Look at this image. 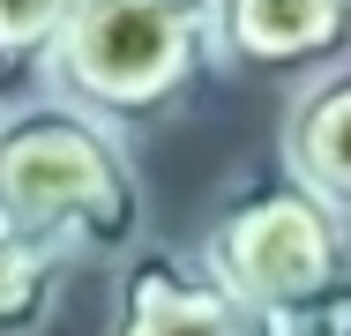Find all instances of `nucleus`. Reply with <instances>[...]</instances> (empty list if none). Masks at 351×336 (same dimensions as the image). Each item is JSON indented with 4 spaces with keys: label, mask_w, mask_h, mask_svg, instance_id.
<instances>
[{
    "label": "nucleus",
    "mask_w": 351,
    "mask_h": 336,
    "mask_svg": "<svg viewBox=\"0 0 351 336\" xmlns=\"http://www.w3.org/2000/svg\"><path fill=\"white\" fill-rule=\"evenodd\" d=\"M0 217L68 269H120L149 239L135 134L60 90L0 105Z\"/></svg>",
    "instance_id": "obj_1"
},
{
    "label": "nucleus",
    "mask_w": 351,
    "mask_h": 336,
    "mask_svg": "<svg viewBox=\"0 0 351 336\" xmlns=\"http://www.w3.org/2000/svg\"><path fill=\"white\" fill-rule=\"evenodd\" d=\"M217 75V0H82L53 90L120 134L172 128Z\"/></svg>",
    "instance_id": "obj_2"
},
{
    "label": "nucleus",
    "mask_w": 351,
    "mask_h": 336,
    "mask_svg": "<svg viewBox=\"0 0 351 336\" xmlns=\"http://www.w3.org/2000/svg\"><path fill=\"white\" fill-rule=\"evenodd\" d=\"M195 254L247 314H291L351 284V224L284 157H254L217 187Z\"/></svg>",
    "instance_id": "obj_3"
},
{
    "label": "nucleus",
    "mask_w": 351,
    "mask_h": 336,
    "mask_svg": "<svg viewBox=\"0 0 351 336\" xmlns=\"http://www.w3.org/2000/svg\"><path fill=\"white\" fill-rule=\"evenodd\" d=\"M337 60H351V0H217V75L299 90Z\"/></svg>",
    "instance_id": "obj_4"
},
{
    "label": "nucleus",
    "mask_w": 351,
    "mask_h": 336,
    "mask_svg": "<svg viewBox=\"0 0 351 336\" xmlns=\"http://www.w3.org/2000/svg\"><path fill=\"white\" fill-rule=\"evenodd\" d=\"M254 314L210 276L195 247L142 239L112 269V322L105 336H247Z\"/></svg>",
    "instance_id": "obj_5"
},
{
    "label": "nucleus",
    "mask_w": 351,
    "mask_h": 336,
    "mask_svg": "<svg viewBox=\"0 0 351 336\" xmlns=\"http://www.w3.org/2000/svg\"><path fill=\"white\" fill-rule=\"evenodd\" d=\"M277 157L351 224V60L322 67L314 82H299L284 97Z\"/></svg>",
    "instance_id": "obj_6"
},
{
    "label": "nucleus",
    "mask_w": 351,
    "mask_h": 336,
    "mask_svg": "<svg viewBox=\"0 0 351 336\" xmlns=\"http://www.w3.org/2000/svg\"><path fill=\"white\" fill-rule=\"evenodd\" d=\"M82 0H0V105L45 97Z\"/></svg>",
    "instance_id": "obj_7"
},
{
    "label": "nucleus",
    "mask_w": 351,
    "mask_h": 336,
    "mask_svg": "<svg viewBox=\"0 0 351 336\" xmlns=\"http://www.w3.org/2000/svg\"><path fill=\"white\" fill-rule=\"evenodd\" d=\"M68 291V262L30 247L8 217H0V336H45Z\"/></svg>",
    "instance_id": "obj_8"
},
{
    "label": "nucleus",
    "mask_w": 351,
    "mask_h": 336,
    "mask_svg": "<svg viewBox=\"0 0 351 336\" xmlns=\"http://www.w3.org/2000/svg\"><path fill=\"white\" fill-rule=\"evenodd\" d=\"M254 322H262V336H351V284L291 307V314H254Z\"/></svg>",
    "instance_id": "obj_9"
}]
</instances>
